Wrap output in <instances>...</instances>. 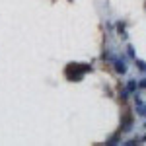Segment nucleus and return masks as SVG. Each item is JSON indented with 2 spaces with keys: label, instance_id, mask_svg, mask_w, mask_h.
<instances>
[{
  "label": "nucleus",
  "instance_id": "nucleus-11",
  "mask_svg": "<svg viewBox=\"0 0 146 146\" xmlns=\"http://www.w3.org/2000/svg\"><path fill=\"white\" fill-rule=\"evenodd\" d=\"M127 55L131 56L133 60H135V58H136V55H135V47H133V45H129V47H127Z\"/></svg>",
  "mask_w": 146,
  "mask_h": 146
},
{
  "label": "nucleus",
  "instance_id": "nucleus-7",
  "mask_svg": "<svg viewBox=\"0 0 146 146\" xmlns=\"http://www.w3.org/2000/svg\"><path fill=\"white\" fill-rule=\"evenodd\" d=\"M135 64H136V68H138L142 74H146V62H144V60H140V58H135Z\"/></svg>",
  "mask_w": 146,
  "mask_h": 146
},
{
  "label": "nucleus",
  "instance_id": "nucleus-5",
  "mask_svg": "<svg viewBox=\"0 0 146 146\" xmlns=\"http://www.w3.org/2000/svg\"><path fill=\"white\" fill-rule=\"evenodd\" d=\"M119 140H121V131H117L113 136H109V138L105 140V144L107 146H115V144H119Z\"/></svg>",
  "mask_w": 146,
  "mask_h": 146
},
{
  "label": "nucleus",
  "instance_id": "nucleus-12",
  "mask_svg": "<svg viewBox=\"0 0 146 146\" xmlns=\"http://www.w3.org/2000/svg\"><path fill=\"white\" fill-rule=\"evenodd\" d=\"M138 90H146V78L138 80Z\"/></svg>",
  "mask_w": 146,
  "mask_h": 146
},
{
  "label": "nucleus",
  "instance_id": "nucleus-1",
  "mask_svg": "<svg viewBox=\"0 0 146 146\" xmlns=\"http://www.w3.org/2000/svg\"><path fill=\"white\" fill-rule=\"evenodd\" d=\"M90 70H92V64H86V62H70L64 68V76L70 82H80Z\"/></svg>",
  "mask_w": 146,
  "mask_h": 146
},
{
  "label": "nucleus",
  "instance_id": "nucleus-8",
  "mask_svg": "<svg viewBox=\"0 0 146 146\" xmlns=\"http://www.w3.org/2000/svg\"><path fill=\"white\" fill-rule=\"evenodd\" d=\"M129 96H131V92L127 90V88H121V92H119V100L127 101V100H129Z\"/></svg>",
  "mask_w": 146,
  "mask_h": 146
},
{
  "label": "nucleus",
  "instance_id": "nucleus-6",
  "mask_svg": "<svg viewBox=\"0 0 146 146\" xmlns=\"http://www.w3.org/2000/svg\"><path fill=\"white\" fill-rule=\"evenodd\" d=\"M125 88H127V90L131 92V94H135V92L138 90V82H136V80H129V82H127V86H125Z\"/></svg>",
  "mask_w": 146,
  "mask_h": 146
},
{
  "label": "nucleus",
  "instance_id": "nucleus-13",
  "mask_svg": "<svg viewBox=\"0 0 146 146\" xmlns=\"http://www.w3.org/2000/svg\"><path fill=\"white\" fill-rule=\"evenodd\" d=\"M140 140H144V142H146V135H144V136H142V138H140Z\"/></svg>",
  "mask_w": 146,
  "mask_h": 146
},
{
  "label": "nucleus",
  "instance_id": "nucleus-9",
  "mask_svg": "<svg viewBox=\"0 0 146 146\" xmlns=\"http://www.w3.org/2000/svg\"><path fill=\"white\" fill-rule=\"evenodd\" d=\"M117 33L121 37H127V31H125V22H117Z\"/></svg>",
  "mask_w": 146,
  "mask_h": 146
},
{
  "label": "nucleus",
  "instance_id": "nucleus-10",
  "mask_svg": "<svg viewBox=\"0 0 146 146\" xmlns=\"http://www.w3.org/2000/svg\"><path fill=\"white\" fill-rule=\"evenodd\" d=\"M123 144L125 146H136V144H140V138H131V140H127Z\"/></svg>",
  "mask_w": 146,
  "mask_h": 146
},
{
  "label": "nucleus",
  "instance_id": "nucleus-4",
  "mask_svg": "<svg viewBox=\"0 0 146 146\" xmlns=\"http://www.w3.org/2000/svg\"><path fill=\"white\" fill-rule=\"evenodd\" d=\"M135 109L138 117H144L146 119V101H142L140 96H135Z\"/></svg>",
  "mask_w": 146,
  "mask_h": 146
},
{
  "label": "nucleus",
  "instance_id": "nucleus-2",
  "mask_svg": "<svg viewBox=\"0 0 146 146\" xmlns=\"http://www.w3.org/2000/svg\"><path fill=\"white\" fill-rule=\"evenodd\" d=\"M133 127H135V117H133V113H131V111H127L123 115V119H121V127H119V131H121V135H127V133L133 131Z\"/></svg>",
  "mask_w": 146,
  "mask_h": 146
},
{
  "label": "nucleus",
  "instance_id": "nucleus-3",
  "mask_svg": "<svg viewBox=\"0 0 146 146\" xmlns=\"http://www.w3.org/2000/svg\"><path fill=\"white\" fill-rule=\"evenodd\" d=\"M113 68L117 74H127V64H125V56H113Z\"/></svg>",
  "mask_w": 146,
  "mask_h": 146
},
{
  "label": "nucleus",
  "instance_id": "nucleus-14",
  "mask_svg": "<svg viewBox=\"0 0 146 146\" xmlns=\"http://www.w3.org/2000/svg\"><path fill=\"white\" fill-rule=\"evenodd\" d=\"M144 129H146V121H144Z\"/></svg>",
  "mask_w": 146,
  "mask_h": 146
}]
</instances>
